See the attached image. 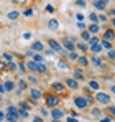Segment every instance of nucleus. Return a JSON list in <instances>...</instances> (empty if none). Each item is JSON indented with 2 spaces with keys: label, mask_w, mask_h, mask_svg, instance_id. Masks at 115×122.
<instances>
[{
  "label": "nucleus",
  "mask_w": 115,
  "mask_h": 122,
  "mask_svg": "<svg viewBox=\"0 0 115 122\" xmlns=\"http://www.w3.org/2000/svg\"><path fill=\"white\" fill-rule=\"evenodd\" d=\"M59 97L54 96V94H46L44 96V104L48 106V107H58V104H59Z\"/></svg>",
  "instance_id": "obj_3"
},
{
  "label": "nucleus",
  "mask_w": 115,
  "mask_h": 122,
  "mask_svg": "<svg viewBox=\"0 0 115 122\" xmlns=\"http://www.w3.org/2000/svg\"><path fill=\"white\" fill-rule=\"evenodd\" d=\"M110 114H112V116H115V106H112V107H110Z\"/></svg>",
  "instance_id": "obj_51"
},
{
  "label": "nucleus",
  "mask_w": 115,
  "mask_h": 122,
  "mask_svg": "<svg viewBox=\"0 0 115 122\" xmlns=\"http://www.w3.org/2000/svg\"><path fill=\"white\" fill-rule=\"evenodd\" d=\"M25 66H26V69H28V71H36V61L33 60V58H31L30 61H26V63H25Z\"/></svg>",
  "instance_id": "obj_13"
},
{
  "label": "nucleus",
  "mask_w": 115,
  "mask_h": 122,
  "mask_svg": "<svg viewBox=\"0 0 115 122\" xmlns=\"http://www.w3.org/2000/svg\"><path fill=\"white\" fill-rule=\"evenodd\" d=\"M41 96H43V94H41V91H39V89H35V87H33V89H30V97L33 99V104H36V102L41 99Z\"/></svg>",
  "instance_id": "obj_6"
},
{
  "label": "nucleus",
  "mask_w": 115,
  "mask_h": 122,
  "mask_svg": "<svg viewBox=\"0 0 115 122\" xmlns=\"http://www.w3.org/2000/svg\"><path fill=\"white\" fill-rule=\"evenodd\" d=\"M3 60L7 61V63L8 61H13V55L12 53H3Z\"/></svg>",
  "instance_id": "obj_35"
},
{
  "label": "nucleus",
  "mask_w": 115,
  "mask_h": 122,
  "mask_svg": "<svg viewBox=\"0 0 115 122\" xmlns=\"http://www.w3.org/2000/svg\"><path fill=\"white\" fill-rule=\"evenodd\" d=\"M46 12L53 13V12H54V7H53V5H46Z\"/></svg>",
  "instance_id": "obj_42"
},
{
  "label": "nucleus",
  "mask_w": 115,
  "mask_h": 122,
  "mask_svg": "<svg viewBox=\"0 0 115 122\" xmlns=\"http://www.w3.org/2000/svg\"><path fill=\"white\" fill-rule=\"evenodd\" d=\"M99 21H107V17L105 15H99Z\"/></svg>",
  "instance_id": "obj_43"
},
{
  "label": "nucleus",
  "mask_w": 115,
  "mask_h": 122,
  "mask_svg": "<svg viewBox=\"0 0 115 122\" xmlns=\"http://www.w3.org/2000/svg\"><path fill=\"white\" fill-rule=\"evenodd\" d=\"M7 68H8V69H12V71H15L18 66H17V63H15V61H8V63H7Z\"/></svg>",
  "instance_id": "obj_33"
},
{
  "label": "nucleus",
  "mask_w": 115,
  "mask_h": 122,
  "mask_svg": "<svg viewBox=\"0 0 115 122\" xmlns=\"http://www.w3.org/2000/svg\"><path fill=\"white\" fill-rule=\"evenodd\" d=\"M107 56H109V60H115V50L114 48L109 50V55H107Z\"/></svg>",
  "instance_id": "obj_36"
},
{
  "label": "nucleus",
  "mask_w": 115,
  "mask_h": 122,
  "mask_svg": "<svg viewBox=\"0 0 115 122\" xmlns=\"http://www.w3.org/2000/svg\"><path fill=\"white\" fill-rule=\"evenodd\" d=\"M77 7H86V0H76Z\"/></svg>",
  "instance_id": "obj_40"
},
{
  "label": "nucleus",
  "mask_w": 115,
  "mask_h": 122,
  "mask_svg": "<svg viewBox=\"0 0 115 122\" xmlns=\"http://www.w3.org/2000/svg\"><path fill=\"white\" fill-rule=\"evenodd\" d=\"M51 87H53V91H54V92H62V91L66 89V86H64L62 82H53V86H51Z\"/></svg>",
  "instance_id": "obj_12"
},
{
  "label": "nucleus",
  "mask_w": 115,
  "mask_h": 122,
  "mask_svg": "<svg viewBox=\"0 0 115 122\" xmlns=\"http://www.w3.org/2000/svg\"><path fill=\"white\" fill-rule=\"evenodd\" d=\"M3 121H5V112L0 111V122H3Z\"/></svg>",
  "instance_id": "obj_45"
},
{
  "label": "nucleus",
  "mask_w": 115,
  "mask_h": 122,
  "mask_svg": "<svg viewBox=\"0 0 115 122\" xmlns=\"http://www.w3.org/2000/svg\"><path fill=\"white\" fill-rule=\"evenodd\" d=\"M41 114H43V116H48V111H46V109L43 107V109H41Z\"/></svg>",
  "instance_id": "obj_52"
},
{
  "label": "nucleus",
  "mask_w": 115,
  "mask_h": 122,
  "mask_svg": "<svg viewBox=\"0 0 115 122\" xmlns=\"http://www.w3.org/2000/svg\"><path fill=\"white\" fill-rule=\"evenodd\" d=\"M89 99L86 97V96H79V97H76L74 99V106H76L77 109H86L87 106H89Z\"/></svg>",
  "instance_id": "obj_4"
},
{
  "label": "nucleus",
  "mask_w": 115,
  "mask_h": 122,
  "mask_svg": "<svg viewBox=\"0 0 115 122\" xmlns=\"http://www.w3.org/2000/svg\"><path fill=\"white\" fill-rule=\"evenodd\" d=\"M112 25H114V26H115V17H114V18H112Z\"/></svg>",
  "instance_id": "obj_57"
},
{
  "label": "nucleus",
  "mask_w": 115,
  "mask_h": 122,
  "mask_svg": "<svg viewBox=\"0 0 115 122\" xmlns=\"http://www.w3.org/2000/svg\"><path fill=\"white\" fill-rule=\"evenodd\" d=\"M107 7H109L107 0H94V8L96 10H105Z\"/></svg>",
  "instance_id": "obj_9"
},
{
  "label": "nucleus",
  "mask_w": 115,
  "mask_h": 122,
  "mask_svg": "<svg viewBox=\"0 0 115 122\" xmlns=\"http://www.w3.org/2000/svg\"><path fill=\"white\" fill-rule=\"evenodd\" d=\"M48 28H49V30H58V28H59V21H58L56 18L49 20L48 21Z\"/></svg>",
  "instance_id": "obj_19"
},
{
  "label": "nucleus",
  "mask_w": 115,
  "mask_h": 122,
  "mask_svg": "<svg viewBox=\"0 0 115 122\" xmlns=\"http://www.w3.org/2000/svg\"><path fill=\"white\" fill-rule=\"evenodd\" d=\"M18 17H20V12H18V10H12V12H8V13H7V18H8V20H17Z\"/></svg>",
  "instance_id": "obj_18"
},
{
  "label": "nucleus",
  "mask_w": 115,
  "mask_h": 122,
  "mask_svg": "<svg viewBox=\"0 0 115 122\" xmlns=\"http://www.w3.org/2000/svg\"><path fill=\"white\" fill-rule=\"evenodd\" d=\"M33 121H35V122H41L43 119H41V117H33Z\"/></svg>",
  "instance_id": "obj_55"
},
{
  "label": "nucleus",
  "mask_w": 115,
  "mask_h": 122,
  "mask_svg": "<svg viewBox=\"0 0 115 122\" xmlns=\"http://www.w3.org/2000/svg\"><path fill=\"white\" fill-rule=\"evenodd\" d=\"M48 45H49V48H51L54 53H59L61 56H67V51L64 50V46H62L61 43H58L56 40H48Z\"/></svg>",
  "instance_id": "obj_1"
},
{
  "label": "nucleus",
  "mask_w": 115,
  "mask_h": 122,
  "mask_svg": "<svg viewBox=\"0 0 115 122\" xmlns=\"http://www.w3.org/2000/svg\"><path fill=\"white\" fill-rule=\"evenodd\" d=\"M31 58H33L35 61H38V63H41V61H44V58H43V55H39V53H36V51H33Z\"/></svg>",
  "instance_id": "obj_26"
},
{
  "label": "nucleus",
  "mask_w": 115,
  "mask_h": 122,
  "mask_svg": "<svg viewBox=\"0 0 115 122\" xmlns=\"http://www.w3.org/2000/svg\"><path fill=\"white\" fill-rule=\"evenodd\" d=\"M89 31H91L92 35H97V33L100 31V26H99V23H91V25H89Z\"/></svg>",
  "instance_id": "obj_17"
},
{
  "label": "nucleus",
  "mask_w": 115,
  "mask_h": 122,
  "mask_svg": "<svg viewBox=\"0 0 115 122\" xmlns=\"http://www.w3.org/2000/svg\"><path fill=\"white\" fill-rule=\"evenodd\" d=\"M66 87H69V89H79V82H77L76 78H67L66 79Z\"/></svg>",
  "instance_id": "obj_8"
},
{
  "label": "nucleus",
  "mask_w": 115,
  "mask_h": 122,
  "mask_svg": "<svg viewBox=\"0 0 115 122\" xmlns=\"http://www.w3.org/2000/svg\"><path fill=\"white\" fill-rule=\"evenodd\" d=\"M91 63H92L96 68H104V61L100 60V58H97V56H92V58H91Z\"/></svg>",
  "instance_id": "obj_15"
},
{
  "label": "nucleus",
  "mask_w": 115,
  "mask_h": 122,
  "mask_svg": "<svg viewBox=\"0 0 115 122\" xmlns=\"http://www.w3.org/2000/svg\"><path fill=\"white\" fill-rule=\"evenodd\" d=\"M0 101H2V94H0Z\"/></svg>",
  "instance_id": "obj_58"
},
{
  "label": "nucleus",
  "mask_w": 115,
  "mask_h": 122,
  "mask_svg": "<svg viewBox=\"0 0 115 122\" xmlns=\"http://www.w3.org/2000/svg\"><path fill=\"white\" fill-rule=\"evenodd\" d=\"M0 94H5V87H3L2 82H0Z\"/></svg>",
  "instance_id": "obj_47"
},
{
  "label": "nucleus",
  "mask_w": 115,
  "mask_h": 122,
  "mask_svg": "<svg viewBox=\"0 0 115 122\" xmlns=\"http://www.w3.org/2000/svg\"><path fill=\"white\" fill-rule=\"evenodd\" d=\"M28 81H31V82H36V78H33V76H28Z\"/></svg>",
  "instance_id": "obj_50"
},
{
  "label": "nucleus",
  "mask_w": 115,
  "mask_h": 122,
  "mask_svg": "<svg viewBox=\"0 0 115 122\" xmlns=\"http://www.w3.org/2000/svg\"><path fill=\"white\" fill-rule=\"evenodd\" d=\"M89 50H91L92 53H96V55H99V53H102L104 46H102V43H100V41H96V43L89 45Z\"/></svg>",
  "instance_id": "obj_7"
},
{
  "label": "nucleus",
  "mask_w": 115,
  "mask_h": 122,
  "mask_svg": "<svg viewBox=\"0 0 115 122\" xmlns=\"http://www.w3.org/2000/svg\"><path fill=\"white\" fill-rule=\"evenodd\" d=\"M89 20L92 21V23H97V21H99V15H97V13H91V15H89Z\"/></svg>",
  "instance_id": "obj_34"
},
{
  "label": "nucleus",
  "mask_w": 115,
  "mask_h": 122,
  "mask_svg": "<svg viewBox=\"0 0 115 122\" xmlns=\"http://www.w3.org/2000/svg\"><path fill=\"white\" fill-rule=\"evenodd\" d=\"M67 58H69L71 61H77V58H79V56H77L76 51H67Z\"/></svg>",
  "instance_id": "obj_31"
},
{
  "label": "nucleus",
  "mask_w": 115,
  "mask_h": 122,
  "mask_svg": "<svg viewBox=\"0 0 115 122\" xmlns=\"http://www.w3.org/2000/svg\"><path fill=\"white\" fill-rule=\"evenodd\" d=\"M18 69L21 71V73H25V69H26V66H25L23 63H18Z\"/></svg>",
  "instance_id": "obj_41"
},
{
  "label": "nucleus",
  "mask_w": 115,
  "mask_h": 122,
  "mask_svg": "<svg viewBox=\"0 0 115 122\" xmlns=\"http://www.w3.org/2000/svg\"><path fill=\"white\" fill-rule=\"evenodd\" d=\"M62 46H64L66 51H76L77 50L76 43H74L72 40H69V38H64V40H62Z\"/></svg>",
  "instance_id": "obj_5"
},
{
  "label": "nucleus",
  "mask_w": 115,
  "mask_h": 122,
  "mask_svg": "<svg viewBox=\"0 0 115 122\" xmlns=\"http://www.w3.org/2000/svg\"><path fill=\"white\" fill-rule=\"evenodd\" d=\"M25 17H33V8H28V10H25Z\"/></svg>",
  "instance_id": "obj_38"
},
{
  "label": "nucleus",
  "mask_w": 115,
  "mask_h": 122,
  "mask_svg": "<svg viewBox=\"0 0 115 122\" xmlns=\"http://www.w3.org/2000/svg\"><path fill=\"white\" fill-rule=\"evenodd\" d=\"M77 20H84V13H77Z\"/></svg>",
  "instance_id": "obj_48"
},
{
  "label": "nucleus",
  "mask_w": 115,
  "mask_h": 122,
  "mask_svg": "<svg viewBox=\"0 0 115 122\" xmlns=\"http://www.w3.org/2000/svg\"><path fill=\"white\" fill-rule=\"evenodd\" d=\"M104 38H105V40H109V41H114L115 40V31H114V30H105Z\"/></svg>",
  "instance_id": "obj_16"
},
{
  "label": "nucleus",
  "mask_w": 115,
  "mask_h": 122,
  "mask_svg": "<svg viewBox=\"0 0 115 122\" xmlns=\"http://www.w3.org/2000/svg\"><path fill=\"white\" fill-rule=\"evenodd\" d=\"M18 107H21V109H26V111H28V109L31 107V104H30V102H26V101H20V102H18Z\"/></svg>",
  "instance_id": "obj_30"
},
{
  "label": "nucleus",
  "mask_w": 115,
  "mask_h": 122,
  "mask_svg": "<svg viewBox=\"0 0 115 122\" xmlns=\"http://www.w3.org/2000/svg\"><path fill=\"white\" fill-rule=\"evenodd\" d=\"M109 13H110V15H112V18H114V17H115V8H112V10H110Z\"/></svg>",
  "instance_id": "obj_54"
},
{
  "label": "nucleus",
  "mask_w": 115,
  "mask_h": 122,
  "mask_svg": "<svg viewBox=\"0 0 115 122\" xmlns=\"http://www.w3.org/2000/svg\"><path fill=\"white\" fill-rule=\"evenodd\" d=\"M3 87H5V92H12L15 89V82L13 81H5L3 82Z\"/></svg>",
  "instance_id": "obj_14"
},
{
  "label": "nucleus",
  "mask_w": 115,
  "mask_h": 122,
  "mask_svg": "<svg viewBox=\"0 0 115 122\" xmlns=\"http://www.w3.org/2000/svg\"><path fill=\"white\" fill-rule=\"evenodd\" d=\"M30 50L31 51H36V53H41V51H44V45L41 41H35V43H31V48Z\"/></svg>",
  "instance_id": "obj_10"
},
{
  "label": "nucleus",
  "mask_w": 115,
  "mask_h": 122,
  "mask_svg": "<svg viewBox=\"0 0 115 122\" xmlns=\"http://www.w3.org/2000/svg\"><path fill=\"white\" fill-rule=\"evenodd\" d=\"M13 2H15V3H26L28 0H13Z\"/></svg>",
  "instance_id": "obj_49"
},
{
  "label": "nucleus",
  "mask_w": 115,
  "mask_h": 122,
  "mask_svg": "<svg viewBox=\"0 0 115 122\" xmlns=\"http://www.w3.org/2000/svg\"><path fill=\"white\" fill-rule=\"evenodd\" d=\"M81 36H82V40H84V41H89V40H91V36H92V33H91L89 30H82V35H81Z\"/></svg>",
  "instance_id": "obj_23"
},
{
  "label": "nucleus",
  "mask_w": 115,
  "mask_h": 122,
  "mask_svg": "<svg viewBox=\"0 0 115 122\" xmlns=\"http://www.w3.org/2000/svg\"><path fill=\"white\" fill-rule=\"evenodd\" d=\"M100 43H102V46H104V48H105V50H112V48H114V46H112V41L105 40V38H104V40L100 41Z\"/></svg>",
  "instance_id": "obj_25"
},
{
  "label": "nucleus",
  "mask_w": 115,
  "mask_h": 122,
  "mask_svg": "<svg viewBox=\"0 0 115 122\" xmlns=\"http://www.w3.org/2000/svg\"><path fill=\"white\" fill-rule=\"evenodd\" d=\"M62 111H59V109H56V107H53V111H51V119L53 121H59V119H62Z\"/></svg>",
  "instance_id": "obj_11"
},
{
  "label": "nucleus",
  "mask_w": 115,
  "mask_h": 122,
  "mask_svg": "<svg viewBox=\"0 0 115 122\" xmlns=\"http://www.w3.org/2000/svg\"><path fill=\"white\" fill-rule=\"evenodd\" d=\"M91 116H92L94 119H99V117L102 116V112H100V109H97V107H94V109L91 111Z\"/></svg>",
  "instance_id": "obj_24"
},
{
  "label": "nucleus",
  "mask_w": 115,
  "mask_h": 122,
  "mask_svg": "<svg viewBox=\"0 0 115 122\" xmlns=\"http://www.w3.org/2000/svg\"><path fill=\"white\" fill-rule=\"evenodd\" d=\"M112 92H114V94H115V84H114V86H112Z\"/></svg>",
  "instance_id": "obj_56"
},
{
  "label": "nucleus",
  "mask_w": 115,
  "mask_h": 122,
  "mask_svg": "<svg viewBox=\"0 0 115 122\" xmlns=\"http://www.w3.org/2000/svg\"><path fill=\"white\" fill-rule=\"evenodd\" d=\"M23 38H25V40H30V38H31V33H25Z\"/></svg>",
  "instance_id": "obj_46"
},
{
  "label": "nucleus",
  "mask_w": 115,
  "mask_h": 122,
  "mask_svg": "<svg viewBox=\"0 0 115 122\" xmlns=\"http://www.w3.org/2000/svg\"><path fill=\"white\" fill-rule=\"evenodd\" d=\"M74 78H76L77 81H84V76H82V71L81 69H76L74 71Z\"/></svg>",
  "instance_id": "obj_29"
},
{
  "label": "nucleus",
  "mask_w": 115,
  "mask_h": 122,
  "mask_svg": "<svg viewBox=\"0 0 115 122\" xmlns=\"http://www.w3.org/2000/svg\"><path fill=\"white\" fill-rule=\"evenodd\" d=\"M76 46H77V50H81V51H84V53L89 51V45H87V43H79Z\"/></svg>",
  "instance_id": "obj_27"
},
{
  "label": "nucleus",
  "mask_w": 115,
  "mask_h": 122,
  "mask_svg": "<svg viewBox=\"0 0 115 122\" xmlns=\"http://www.w3.org/2000/svg\"><path fill=\"white\" fill-rule=\"evenodd\" d=\"M77 64H79V66H84V68H86V66L89 64V60H87L86 56H79V58H77Z\"/></svg>",
  "instance_id": "obj_22"
},
{
  "label": "nucleus",
  "mask_w": 115,
  "mask_h": 122,
  "mask_svg": "<svg viewBox=\"0 0 115 122\" xmlns=\"http://www.w3.org/2000/svg\"><path fill=\"white\" fill-rule=\"evenodd\" d=\"M18 116H20V117H23V119H28V111L18 107Z\"/></svg>",
  "instance_id": "obj_28"
},
{
  "label": "nucleus",
  "mask_w": 115,
  "mask_h": 122,
  "mask_svg": "<svg viewBox=\"0 0 115 122\" xmlns=\"http://www.w3.org/2000/svg\"><path fill=\"white\" fill-rule=\"evenodd\" d=\"M5 66H7V63H3V61H0V71H3V69H5Z\"/></svg>",
  "instance_id": "obj_44"
},
{
  "label": "nucleus",
  "mask_w": 115,
  "mask_h": 122,
  "mask_svg": "<svg viewBox=\"0 0 115 122\" xmlns=\"http://www.w3.org/2000/svg\"><path fill=\"white\" fill-rule=\"evenodd\" d=\"M96 101L99 102V104H102V106H109V104L112 102V99H110V96H109V94H105V92H102V91H97Z\"/></svg>",
  "instance_id": "obj_2"
},
{
  "label": "nucleus",
  "mask_w": 115,
  "mask_h": 122,
  "mask_svg": "<svg viewBox=\"0 0 115 122\" xmlns=\"http://www.w3.org/2000/svg\"><path fill=\"white\" fill-rule=\"evenodd\" d=\"M25 89H26V82L23 81V79H20V81H18V92L25 91Z\"/></svg>",
  "instance_id": "obj_32"
},
{
  "label": "nucleus",
  "mask_w": 115,
  "mask_h": 122,
  "mask_svg": "<svg viewBox=\"0 0 115 122\" xmlns=\"http://www.w3.org/2000/svg\"><path fill=\"white\" fill-rule=\"evenodd\" d=\"M89 89H91V91H96V92H97V89H100V84H99L96 79H91V81H89Z\"/></svg>",
  "instance_id": "obj_20"
},
{
  "label": "nucleus",
  "mask_w": 115,
  "mask_h": 122,
  "mask_svg": "<svg viewBox=\"0 0 115 122\" xmlns=\"http://www.w3.org/2000/svg\"><path fill=\"white\" fill-rule=\"evenodd\" d=\"M56 66H59L61 69H67V64H64V61H58Z\"/></svg>",
  "instance_id": "obj_37"
},
{
  "label": "nucleus",
  "mask_w": 115,
  "mask_h": 122,
  "mask_svg": "<svg viewBox=\"0 0 115 122\" xmlns=\"http://www.w3.org/2000/svg\"><path fill=\"white\" fill-rule=\"evenodd\" d=\"M46 64H44V61H41V63H38L36 61V73H46Z\"/></svg>",
  "instance_id": "obj_21"
},
{
  "label": "nucleus",
  "mask_w": 115,
  "mask_h": 122,
  "mask_svg": "<svg viewBox=\"0 0 115 122\" xmlns=\"http://www.w3.org/2000/svg\"><path fill=\"white\" fill-rule=\"evenodd\" d=\"M77 26L81 30H86V23H82V20H77Z\"/></svg>",
  "instance_id": "obj_39"
},
{
  "label": "nucleus",
  "mask_w": 115,
  "mask_h": 122,
  "mask_svg": "<svg viewBox=\"0 0 115 122\" xmlns=\"http://www.w3.org/2000/svg\"><path fill=\"white\" fill-rule=\"evenodd\" d=\"M102 121H104V122H110V121H112V117H104Z\"/></svg>",
  "instance_id": "obj_53"
}]
</instances>
